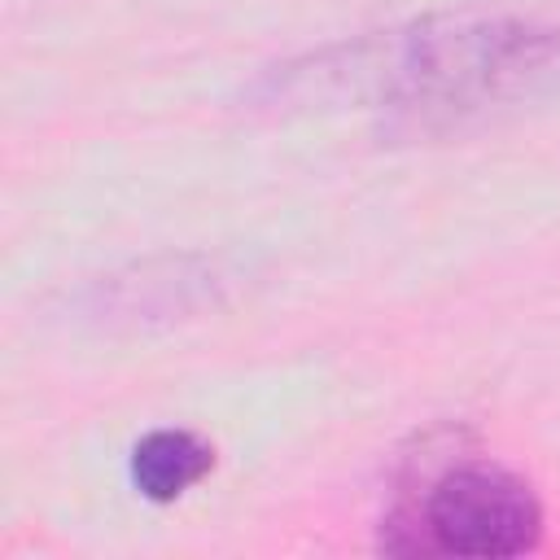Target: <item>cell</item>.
<instances>
[{
    "label": "cell",
    "instance_id": "obj_2",
    "mask_svg": "<svg viewBox=\"0 0 560 560\" xmlns=\"http://www.w3.org/2000/svg\"><path fill=\"white\" fill-rule=\"evenodd\" d=\"M542 499L534 486L490 459H451L416 490H398L376 525L385 556H459L512 560L542 538Z\"/></svg>",
    "mask_w": 560,
    "mask_h": 560
},
{
    "label": "cell",
    "instance_id": "obj_4",
    "mask_svg": "<svg viewBox=\"0 0 560 560\" xmlns=\"http://www.w3.org/2000/svg\"><path fill=\"white\" fill-rule=\"evenodd\" d=\"M210 468H214V446L201 433L175 429V424L149 429L127 455V477H131L136 494L149 503L184 499L192 486H201L210 477Z\"/></svg>",
    "mask_w": 560,
    "mask_h": 560
},
{
    "label": "cell",
    "instance_id": "obj_1",
    "mask_svg": "<svg viewBox=\"0 0 560 560\" xmlns=\"http://www.w3.org/2000/svg\"><path fill=\"white\" fill-rule=\"evenodd\" d=\"M560 101V26L503 9H438L262 70L249 109H368L385 136L433 140Z\"/></svg>",
    "mask_w": 560,
    "mask_h": 560
},
{
    "label": "cell",
    "instance_id": "obj_3",
    "mask_svg": "<svg viewBox=\"0 0 560 560\" xmlns=\"http://www.w3.org/2000/svg\"><path fill=\"white\" fill-rule=\"evenodd\" d=\"M228 293V271L210 254H158L109 276H96L79 289V319L105 332H144L197 319L214 311Z\"/></svg>",
    "mask_w": 560,
    "mask_h": 560
}]
</instances>
